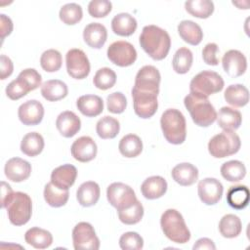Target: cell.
<instances>
[{"label": "cell", "mask_w": 250, "mask_h": 250, "mask_svg": "<svg viewBox=\"0 0 250 250\" xmlns=\"http://www.w3.org/2000/svg\"><path fill=\"white\" fill-rule=\"evenodd\" d=\"M142 49L154 61L165 59L170 51L171 38L168 32L154 24L146 25L139 37Z\"/></svg>", "instance_id": "cell-1"}, {"label": "cell", "mask_w": 250, "mask_h": 250, "mask_svg": "<svg viewBox=\"0 0 250 250\" xmlns=\"http://www.w3.org/2000/svg\"><path fill=\"white\" fill-rule=\"evenodd\" d=\"M184 104L195 125L208 127L216 121L217 112L208 98L190 92L185 97Z\"/></svg>", "instance_id": "cell-2"}, {"label": "cell", "mask_w": 250, "mask_h": 250, "mask_svg": "<svg viewBox=\"0 0 250 250\" xmlns=\"http://www.w3.org/2000/svg\"><path fill=\"white\" fill-rule=\"evenodd\" d=\"M160 126L166 141L172 145H181L187 137V124L184 114L176 108L166 109L160 118Z\"/></svg>", "instance_id": "cell-3"}, {"label": "cell", "mask_w": 250, "mask_h": 250, "mask_svg": "<svg viewBox=\"0 0 250 250\" xmlns=\"http://www.w3.org/2000/svg\"><path fill=\"white\" fill-rule=\"evenodd\" d=\"M160 226L164 235L172 242L185 244L190 239V231L182 214L176 209L164 211L160 218Z\"/></svg>", "instance_id": "cell-4"}, {"label": "cell", "mask_w": 250, "mask_h": 250, "mask_svg": "<svg viewBox=\"0 0 250 250\" xmlns=\"http://www.w3.org/2000/svg\"><path fill=\"white\" fill-rule=\"evenodd\" d=\"M241 142L234 131L223 130L208 143V151L215 158H225L238 152Z\"/></svg>", "instance_id": "cell-5"}, {"label": "cell", "mask_w": 250, "mask_h": 250, "mask_svg": "<svg viewBox=\"0 0 250 250\" xmlns=\"http://www.w3.org/2000/svg\"><path fill=\"white\" fill-rule=\"evenodd\" d=\"M224 85V79L219 73L211 70H203L191 79L189 90L191 93L208 98L213 94L221 92Z\"/></svg>", "instance_id": "cell-6"}, {"label": "cell", "mask_w": 250, "mask_h": 250, "mask_svg": "<svg viewBox=\"0 0 250 250\" xmlns=\"http://www.w3.org/2000/svg\"><path fill=\"white\" fill-rule=\"evenodd\" d=\"M8 219L14 226H23L31 218L32 201L28 194L16 191L10 203L6 207Z\"/></svg>", "instance_id": "cell-7"}, {"label": "cell", "mask_w": 250, "mask_h": 250, "mask_svg": "<svg viewBox=\"0 0 250 250\" xmlns=\"http://www.w3.org/2000/svg\"><path fill=\"white\" fill-rule=\"evenodd\" d=\"M106 197L117 211L131 207L138 199L133 188L123 183H112L107 187Z\"/></svg>", "instance_id": "cell-8"}, {"label": "cell", "mask_w": 250, "mask_h": 250, "mask_svg": "<svg viewBox=\"0 0 250 250\" xmlns=\"http://www.w3.org/2000/svg\"><path fill=\"white\" fill-rule=\"evenodd\" d=\"M72 241L75 250H98L100 248V240L96 231L87 222H80L73 228Z\"/></svg>", "instance_id": "cell-9"}, {"label": "cell", "mask_w": 250, "mask_h": 250, "mask_svg": "<svg viewBox=\"0 0 250 250\" xmlns=\"http://www.w3.org/2000/svg\"><path fill=\"white\" fill-rule=\"evenodd\" d=\"M106 55L112 63L121 67L130 66L137 60V51L135 47L130 42L124 40L111 43L107 48Z\"/></svg>", "instance_id": "cell-10"}, {"label": "cell", "mask_w": 250, "mask_h": 250, "mask_svg": "<svg viewBox=\"0 0 250 250\" xmlns=\"http://www.w3.org/2000/svg\"><path fill=\"white\" fill-rule=\"evenodd\" d=\"M65 65L68 75L74 79H84L90 73V62L80 49H70L65 55Z\"/></svg>", "instance_id": "cell-11"}, {"label": "cell", "mask_w": 250, "mask_h": 250, "mask_svg": "<svg viewBox=\"0 0 250 250\" xmlns=\"http://www.w3.org/2000/svg\"><path fill=\"white\" fill-rule=\"evenodd\" d=\"M160 72L153 65H145L138 71L133 89L146 93L159 94Z\"/></svg>", "instance_id": "cell-12"}, {"label": "cell", "mask_w": 250, "mask_h": 250, "mask_svg": "<svg viewBox=\"0 0 250 250\" xmlns=\"http://www.w3.org/2000/svg\"><path fill=\"white\" fill-rule=\"evenodd\" d=\"M157 96L158 95L153 93L141 92L132 88L133 106L135 113L143 119H147L153 116L158 107Z\"/></svg>", "instance_id": "cell-13"}, {"label": "cell", "mask_w": 250, "mask_h": 250, "mask_svg": "<svg viewBox=\"0 0 250 250\" xmlns=\"http://www.w3.org/2000/svg\"><path fill=\"white\" fill-rule=\"evenodd\" d=\"M224 187L215 178H205L198 183L197 192L200 200L206 205L217 204L223 195Z\"/></svg>", "instance_id": "cell-14"}, {"label": "cell", "mask_w": 250, "mask_h": 250, "mask_svg": "<svg viewBox=\"0 0 250 250\" xmlns=\"http://www.w3.org/2000/svg\"><path fill=\"white\" fill-rule=\"evenodd\" d=\"M224 71L231 78L241 76L247 68V60L243 53L238 50H229L226 52L222 59Z\"/></svg>", "instance_id": "cell-15"}, {"label": "cell", "mask_w": 250, "mask_h": 250, "mask_svg": "<svg viewBox=\"0 0 250 250\" xmlns=\"http://www.w3.org/2000/svg\"><path fill=\"white\" fill-rule=\"evenodd\" d=\"M71 155L79 162H89L93 160L98 152L97 144L89 136H82L76 139L70 147Z\"/></svg>", "instance_id": "cell-16"}, {"label": "cell", "mask_w": 250, "mask_h": 250, "mask_svg": "<svg viewBox=\"0 0 250 250\" xmlns=\"http://www.w3.org/2000/svg\"><path fill=\"white\" fill-rule=\"evenodd\" d=\"M20 121L26 126H34L39 124L44 116V107L42 104L36 100H29L21 104L18 109Z\"/></svg>", "instance_id": "cell-17"}, {"label": "cell", "mask_w": 250, "mask_h": 250, "mask_svg": "<svg viewBox=\"0 0 250 250\" xmlns=\"http://www.w3.org/2000/svg\"><path fill=\"white\" fill-rule=\"evenodd\" d=\"M5 176L14 183H21L29 178L31 174V165L28 161L20 158H10L4 167Z\"/></svg>", "instance_id": "cell-18"}, {"label": "cell", "mask_w": 250, "mask_h": 250, "mask_svg": "<svg viewBox=\"0 0 250 250\" xmlns=\"http://www.w3.org/2000/svg\"><path fill=\"white\" fill-rule=\"evenodd\" d=\"M56 127L62 137L71 138L79 132L81 120L73 111L65 110L61 112L57 117Z\"/></svg>", "instance_id": "cell-19"}, {"label": "cell", "mask_w": 250, "mask_h": 250, "mask_svg": "<svg viewBox=\"0 0 250 250\" xmlns=\"http://www.w3.org/2000/svg\"><path fill=\"white\" fill-rule=\"evenodd\" d=\"M76 177V167L71 164H63L52 171L51 183L62 189H68L75 183Z\"/></svg>", "instance_id": "cell-20"}, {"label": "cell", "mask_w": 250, "mask_h": 250, "mask_svg": "<svg viewBox=\"0 0 250 250\" xmlns=\"http://www.w3.org/2000/svg\"><path fill=\"white\" fill-rule=\"evenodd\" d=\"M83 39L89 47L101 49L107 39V30L100 22H91L83 30Z\"/></svg>", "instance_id": "cell-21"}, {"label": "cell", "mask_w": 250, "mask_h": 250, "mask_svg": "<svg viewBox=\"0 0 250 250\" xmlns=\"http://www.w3.org/2000/svg\"><path fill=\"white\" fill-rule=\"evenodd\" d=\"M173 180L183 187L193 185L198 180V170L191 163L183 162L177 164L171 172Z\"/></svg>", "instance_id": "cell-22"}, {"label": "cell", "mask_w": 250, "mask_h": 250, "mask_svg": "<svg viewBox=\"0 0 250 250\" xmlns=\"http://www.w3.org/2000/svg\"><path fill=\"white\" fill-rule=\"evenodd\" d=\"M167 190V182L161 176H151L146 179L142 186L141 191L145 198L153 200L160 198Z\"/></svg>", "instance_id": "cell-23"}, {"label": "cell", "mask_w": 250, "mask_h": 250, "mask_svg": "<svg viewBox=\"0 0 250 250\" xmlns=\"http://www.w3.org/2000/svg\"><path fill=\"white\" fill-rule=\"evenodd\" d=\"M78 110L86 117H96L104 110V102L97 95H83L76 101Z\"/></svg>", "instance_id": "cell-24"}, {"label": "cell", "mask_w": 250, "mask_h": 250, "mask_svg": "<svg viewBox=\"0 0 250 250\" xmlns=\"http://www.w3.org/2000/svg\"><path fill=\"white\" fill-rule=\"evenodd\" d=\"M101 194V189L96 182L88 181L81 184L76 191L78 203L83 207H91L95 205Z\"/></svg>", "instance_id": "cell-25"}, {"label": "cell", "mask_w": 250, "mask_h": 250, "mask_svg": "<svg viewBox=\"0 0 250 250\" xmlns=\"http://www.w3.org/2000/svg\"><path fill=\"white\" fill-rule=\"evenodd\" d=\"M217 123L220 128L228 131H235L242 122L240 111L229 106H223L217 113Z\"/></svg>", "instance_id": "cell-26"}, {"label": "cell", "mask_w": 250, "mask_h": 250, "mask_svg": "<svg viewBox=\"0 0 250 250\" xmlns=\"http://www.w3.org/2000/svg\"><path fill=\"white\" fill-rule=\"evenodd\" d=\"M138 23L136 19L128 13H120L113 17L111 21L112 31L119 36H130L137 29Z\"/></svg>", "instance_id": "cell-27"}, {"label": "cell", "mask_w": 250, "mask_h": 250, "mask_svg": "<svg viewBox=\"0 0 250 250\" xmlns=\"http://www.w3.org/2000/svg\"><path fill=\"white\" fill-rule=\"evenodd\" d=\"M178 33L186 43L192 46L198 45L203 39L201 27L196 22L189 20L182 21L178 24Z\"/></svg>", "instance_id": "cell-28"}, {"label": "cell", "mask_w": 250, "mask_h": 250, "mask_svg": "<svg viewBox=\"0 0 250 250\" xmlns=\"http://www.w3.org/2000/svg\"><path fill=\"white\" fill-rule=\"evenodd\" d=\"M68 94L66 84L59 79L47 80L41 85V95L49 102H58Z\"/></svg>", "instance_id": "cell-29"}, {"label": "cell", "mask_w": 250, "mask_h": 250, "mask_svg": "<svg viewBox=\"0 0 250 250\" xmlns=\"http://www.w3.org/2000/svg\"><path fill=\"white\" fill-rule=\"evenodd\" d=\"M24 240L28 245L36 249H46L53 243V235L44 229L33 227L26 230Z\"/></svg>", "instance_id": "cell-30"}, {"label": "cell", "mask_w": 250, "mask_h": 250, "mask_svg": "<svg viewBox=\"0 0 250 250\" xmlns=\"http://www.w3.org/2000/svg\"><path fill=\"white\" fill-rule=\"evenodd\" d=\"M224 98L229 104L235 107H242L249 102V91L242 84H232L225 90Z\"/></svg>", "instance_id": "cell-31"}, {"label": "cell", "mask_w": 250, "mask_h": 250, "mask_svg": "<svg viewBox=\"0 0 250 250\" xmlns=\"http://www.w3.org/2000/svg\"><path fill=\"white\" fill-rule=\"evenodd\" d=\"M249 189L246 186H232L229 188L227 192V202L228 204L235 209L242 210L247 207L249 203Z\"/></svg>", "instance_id": "cell-32"}, {"label": "cell", "mask_w": 250, "mask_h": 250, "mask_svg": "<svg viewBox=\"0 0 250 250\" xmlns=\"http://www.w3.org/2000/svg\"><path fill=\"white\" fill-rule=\"evenodd\" d=\"M44 148V139L37 132H30L23 136L21 143V150L23 154L34 157L42 152Z\"/></svg>", "instance_id": "cell-33"}, {"label": "cell", "mask_w": 250, "mask_h": 250, "mask_svg": "<svg viewBox=\"0 0 250 250\" xmlns=\"http://www.w3.org/2000/svg\"><path fill=\"white\" fill-rule=\"evenodd\" d=\"M43 195L48 205L59 208L66 204L69 197V192L68 189H62L50 182L46 184Z\"/></svg>", "instance_id": "cell-34"}, {"label": "cell", "mask_w": 250, "mask_h": 250, "mask_svg": "<svg viewBox=\"0 0 250 250\" xmlns=\"http://www.w3.org/2000/svg\"><path fill=\"white\" fill-rule=\"evenodd\" d=\"M242 230L241 220L234 214H227L219 222V231L226 238H234Z\"/></svg>", "instance_id": "cell-35"}, {"label": "cell", "mask_w": 250, "mask_h": 250, "mask_svg": "<svg viewBox=\"0 0 250 250\" xmlns=\"http://www.w3.org/2000/svg\"><path fill=\"white\" fill-rule=\"evenodd\" d=\"M118 149L120 153L127 158L137 157L143 151V142L139 136L128 134L120 140Z\"/></svg>", "instance_id": "cell-36"}, {"label": "cell", "mask_w": 250, "mask_h": 250, "mask_svg": "<svg viewBox=\"0 0 250 250\" xmlns=\"http://www.w3.org/2000/svg\"><path fill=\"white\" fill-rule=\"evenodd\" d=\"M222 177L231 183H237L241 181L246 175V167L239 160H229L225 162L221 166Z\"/></svg>", "instance_id": "cell-37"}, {"label": "cell", "mask_w": 250, "mask_h": 250, "mask_svg": "<svg viewBox=\"0 0 250 250\" xmlns=\"http://www.w3.org/2000/svg\"><path fill=\"white\" fill-rule=\"evenodd\" d=\"M120 130L119 121L111 116L102 117L96 125V132L101 139H114Z\"/></svg>", "instance_id": "cell-38"}, {"label": "cell", "mask_w": 250, "mask_h": 250, "mask_svg": "<svg viewBox=\"0 0 250 250\" xmlns=\"http://www.w3.org/2000/svg\"><path fill=\"white\" fill-rule=\"evenodd\" d=\"M185 8L192 17L208 19L214 12V3L210 0H189L186 1Z\"/></svg>", "instance_id": "cell-39"}, {"label": "cell", "mask_w": 250, "mask_h": 250, "mask_svg": "<svg viewBox=\"0 0 250 250\" xmlns=\"http://www.w3.org/2000/svg\"><path fill=\"white\" fill-rule=\"evenodd\" d=\"M193 62V56L191 51L187 47L178 49L172 60V66L175 72L179 74H185L189 71Z\"/></svg>", "instance_id": "cell-40"}, {"label": "cell", "mask_w": 250, "mask_h": 250, "mask_svg": "<svg viewBox=\"0 0 250 250\" xmlns=\"http://www.w3.org/2000/svg\"><path fill=\"white\" fill-rule=\"evenodd\" d=\"M59 17L64 24L74 25L82 20L83 11L77 3H67L61 8Z\"/></svg>", "instance_id": "cell-41"}, {"label": "cell", "mask_w": 250, "mask_h": 250, "mask_svg": "<svg viewBox=\"0 0 250 250\" xmlns=\"http://www.w3.org/2000/svg\"><path fill=\"white\" fill-rule=\"evenodd\" d=\"M62 58L61 53L55 49L43 52L40 57V65L47 72H56L62 67Z\"/></svg>", "instance_id": "cell-42"}, {"label": "cell", "mask_w": 250, "mask_h": 250, "mask_svg": "<svg viewBox=\"0 0 250 250\" xmlns=\"http://www.w3.org/2000/svg\"><path fill=\"white\" fill-rule=\"evenodd\" d=\"M118 218L121 223L125 225L138 224L144 216V207L142 203L137 200L131 207L117 211Z\"/></svg>", "instance_id": "cell-43"}, {"label": "cell", "mask_w": 250, "mask_h": 250, "mask_svg": "<svg viewBox=\"0 0 250 250\" xmlns=\"http://www.w3.org/2000/svg\"><path fill=\"white\" fill-rule=\"evenodd\" d=\"M116 82V73L109 67H102L97 70L93 83L100 90H107L114 86Z\"/></svg>", "instance_id": "cell-44"}, {"label": "cell", "mask_w": 250, "mask_h": 250, "mask_svg": "<svg viewBox=\"0 0 250 250\" xmlns=\"http://www.w3.org/2000/svg\"><path fill=\"white\" fill-rule=\"evenodd\" d=\"M119 246L122 250H140L144 247V239L138 232L128 231L120 236Z\"/></svg>", "instance_id": "cell-45"}, {"label": "cell", "mask_w": 250, "mask_h": 250, "mask_svg": "<svg viewBox=\"0 0 250 250\" xmlns=\"http://www.w3.org/2000/svg\"><path fill=\"white\" fill-rule=\"evenodd\" d=\"M29 92L30 89L28 88V86L19 77L11 81L6 87V95L9 99L13 101L20 100L21 98L27 95Z\"/></svg>", "instance_id": "cell-46"}, {"label": "cell", "mask_w": 250, "mask_h": 250, "mask_svg": "<svg viewBox=\"0 0 250 250\" xmlns=\"http://www.w3.org/2000/svg\"><path fill=\"white\" fill-rule=\"evenodd\" d=\"M107 110L114 114L122 113L127 106V100L121 92H113L106 98Z\"/></svg>", "instance_id": "cell-47"}, {"label": "cell", "mask_w": 250, "mask_h": 250, "mask_svg": "<svg viewBox=\"0 0 250 250\" xmlns=\"http://www.w3.org/2000/svg\"><path fill=\"white\" fill-rule=\"evenodd\" d=\"M112 9V4L108 0H92L88 4V13L93 18H104Z\"/></svg>", "instance_id": "cell-48"}, {"label": "cell", "mask_w": 250, "mask_h": 250, "mask_svg": "<svg viewBox=\"0 0 250 250\" xmlns=\"http://www.w3.org/2000/svg\"><path fill=\"white\" fill-rule=\"evenodd\" d=\"M18 77L21 78L28 86L30 91H33L37 89L39 86H41V82H42L41 75L34 68H25L21 70Z\"/></svg>", "instance_id": "cell-49"}, {"label": "cell", "mask_w": 250, "mask_h": 250, "mask_svg": "<svg viewBox=\"0 0 250 250\" xmlns=\"http://www.w3.org/2000/svg\"><path fill=\"white\" fill-rule=\"evenodd\" d=\"M219 47L216 43H208L202 50V59L208 65L219 64Z\"/></svg>", "instance_id": "cell-50"}, {"label": "cell", "mask_w": 250, "mask_h": 250, "mask_svg": "<svg viewBox=\"0 0 250 250\" xmlns=\"http://www.w3.org/2000/svg\"><path fill=\"white\" fill-rule=\"evenodd\" d=\"M14 70V64L13 62L9 57L6 55H1L0 57V78L2 80H5L8 78Z\"/></svg>", "instance_id": "cell-51"}, {"label": "cell", "mask_w": 250, "mask_h": 250, "mask_svg": "<svg viewBox=\"0 0 250 250\" xmlns=\"http://www.w3.org/2000/svg\"><path fill=\"white\" fill-rule=\"evenodd\" d=\"M13 31V21L12 20L4 14L0 15V32L2 41Z\"/></svg>", "instance_id": "cell-52"}, {"label": "cell", "mask_w": 250, "mask_h": 250, "mask_svg": "<svg viewBox=\"0 0 250 250\" xmlns=\"http://www.w3.org/2000/svg\"><path fill=\"white\" fill-rule=\"evenodd\" d=\"M14 191L12 189V188L10 187L9 184H7L6 182L2 181L1 182V207L2 208H6L8 206V204L10 203L11 199L14 196Z\"/></svg>", "instance_id": "cell-53"}, {"label": "cell", "mask_w": 250, "mask_h": 250, "mask_svg": "<svg viewBox=\"0 0 250 250\" xmlns=\"http://www.w3.org/2000/svg\"><path fill=\"white\" fill-rule=\"evenodd\" d=\"M193 250H198V249H216V246L214 244V242L207 237H202L199 238L193 245L192 247Z\"/></svg>", "instance_id": "cell-54"}]
</instances>
